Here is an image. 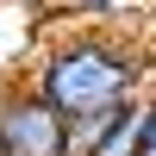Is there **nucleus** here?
<instances>
[{
  "label": "nucleus",
  "instance_id": "f257e3e1",
  "mask_svg": "<svg viewBox=\"0 0 156 156\" xmlns=\"http://www.w3.org/2000/svg\"><path fill=\"white\" fill-rule=\"evenodd\" d=\"M150 69H156V50L137 31L69 25V31L37 44V56L25 62V81L69 125H81V119H100V112H119L125 100H144Z\"/></svg>",
  "mask_w": 156,
  "mask_h": 156
},
{
  "label": "nucleus",
  "instance_id": "f03ea898",
  "mask_svg": "<svg viewBox=\"0 0 156 156\" xmlns=\"http://www.w3.org/2000/svg\"><path fill=\"white\" fill-rule=\"evenodd\" d=\"M0 156H69V119L31 81H0Z\"/></svg>",
  "mask_w": 156,
  "mask_h": 156
},
{
  "label": "nucleus",
  "instance_id": "7ed1b4c3",
  "mask_svg": "<svg viewBox=\"0 0 156 156\" xmlns=\"http://www.w3.org/2000/svg\"><path fill=\"white\" fill-rule=\"evenodd\" d=\"M69 156H144V100L69 125Z\"/></svg>",
  "mask_w": 156,
  "mask_h": 156
},
{
  "label": "nucleus",
  "instance_id": "20e7f679",
  "mask_svg": "<svg viewBox=\"0 0 156 156\" xmlns=\"http://www.w3.org/2000/svg\"><path fill=\"white\" fill-rule=\"evenodd\" d=\"M81 25H106V31H131V19L144 12V0H69Z\"/></svg>",
  "mask_w": 156,
  "mask_h": 156
},
{
  "label": "nucleus",
  "instance_id": "39448f33",
  "mask_svg": "<svg viewBox=\"0 0 156 156\" xmlns=\"http://www.w3.org/2000/svg\"><path fill=\"white\" fill-rule=\"evenodd\" d=\"M144 156H156V87L144 94Z\"/></svg>",
  "mask_w": 156,
  "mask_h": 156
},
{
  "label": "nucleus",
  "instance_id": "423d86ee",
  "mask_svg": "<svg viewBox=\"0 0 156 156\" xmlns=\"http://www.w3.org/2000/svg\"><path fill=\"white\" fill-rule=\"evenodd\" d=\"M144 25H150V37H156V0H144Z\"/></svg>",
  "mask_w": 156,
  "mask_h": 156
}]
</instances>
